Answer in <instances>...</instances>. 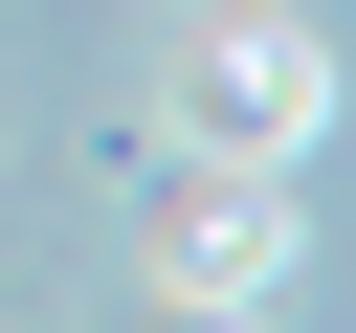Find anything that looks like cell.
Instances as JSON below:
<instances>
[{"instance_id": "6da1fadb", "label": "cell", "mask_w": 356, "mask_h": 333, "mask_svg": "<svg viewBox=\"0 0 356 333\" xmlns=\"http://www.w3.org/2000/svg\"><path fill=\"white\" fill-rule=\"evenodd\" d=\"M178 89H200L222 155H312V133H334V44H312L289 0H200V67H178Z\"/></svg>"}, {"instance_id": "7a4b0ae2", "label": "cell", "mask_w": 356, "mask_h": 333, "mask_svg": "<svg viewBox=\"0 0 356 333\" xmlns=\"http://www.w3.org/2000/svg\"><path fill=\"white\" fill-rule=\"evenodd\" d=\"M156 266H178L200 311H267V289H289V155H200V178L156 200Z\"/></svg>"}, {"instance_id": "3957f363", "label": "cell", "mask_w": 356, "mask_h": 333, "mask_svg": "<svg viewBox=\"0 0 356 333\" xmlns=\"http://www.w3.org/2000/svg\"><path fill=\"white\" fill-rule=\"evenodd\" d=\"M200 333H267V311H200Z\"/></svg>"}]
</instances>
